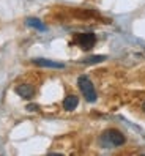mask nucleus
Masks as SVG:
<instances>
[{
  "label": "nucleus",
  "instance_id": "obj_3",
  "mask_svg": "<svg viewBox=\"0 0 145 156\" xmlns=\"http://www.w3.org/2000/svg\"><path fill=\"white\" fill-rule=\"evenodd\" d=\"M74 43L79 46L80 49L84 51H90L96 44V35L92 32H87V33H79L74 36Z\"/></svg>",
  "mask_w": 145,
  "mask_h": 156
},
{
  "label": "nucleus",
  "instance_id": "obj_8",
  "mask_svg": "<svg viewBox=\"0 0 145 156\" xmlns=\"http://www.w3.org/2000/svg\"><path fill=\"white\" fill-rule=\"evenodd\" d=\"M107 57L106 55H92V57H87L85 60H82V63H85V65H93V63H101L104 62Z\"/></svg>",
  "mask_w": 145,
  "mask_h": 156
},
{
  "label": "nucleus",
  "instance_id": "obj_10",
  "mask_svg": "<svg viewBox=\"0 0 145 156\" xmlns=\"http://www.w3.org/2000/svg\"><path fill=\"white\" fill-rule=\"evenodd\" d=\"M142 111L145 112V101H143V104H142Z\"/></svg>",
  "mask_w": 145,
  "mask_h": 156
},
{
  "label": "nucleus",
  "instance_id": "obj_6",
  "mask_svg": "<svg viewBox=\"0 0 145 156\" xmlns=\"http://www.w3.org/2000/svg\"><path fill=\"white\" fill-rule=\"evenodd\" d=\"M79 104V98L76 95H68L65 99H63V109L65 111H74Z\"/></svg>",
  "mask_w": 145,
  "mask_h": 156
},
{
  "label": "nucleus",
  "instance_id": "obj_4",
  "mask_svg": "<svg viewBox=\"0 0 145 156\" xmlns=\"http://www.w3.org/2000/svg\"><path fill=\"white\" fill-rule=\"evenodd\" d=\"M32 63H33V65H36V66H41V68H54V69L65 68V65H63V63L54 62V60H49V58H33Z\"/></svg>",
  "mask_w": 145,
  "mask_h": 156
},
{
  "label": "nucleus",
  "instance_id": "obj_5",
  "mask_svg": "<svg viewBox=\"0 0 145 156\" xmlns=\"http://www.w3.org/2000/svg\"><path fill=\"white\" fill-rule=\"evenodd\" d=\"M16 93L24 99H32L35 96V88L30 84H19L16 87Z\"/></svg>",
  "mask_w": 145,
  "mask_h": 156
},
{
  "label": "nucleus",
  "instance_id": "obj_9",
  "mask_svg": "<svg viewBox=\"0 0 145 156\" xmlns=\"http://www.w3.org/2000/svg\"><path fill=\"white\" fill-rule=\"evenodd\" d=\"M27 109H29V111H32V112H35V111H38V106H36V104H29V106H27Z\"/></svg>",
  "mask_w": 145,
  "mask_h": 156
},
{
  "label": "nucleus",
  "instance_id": "obj_7",
  "mask_svg": "<svg viewBox=\"0 0 145 156\" xmlns=\"http://www.w3.org/2000/svg\"><path fill=\"white\" fill-rule=\"evenodd\" d=\"M25 24L29 27H32V29H35V30H40V32H44L48 29V27L43 24V21H40L38 17H29V19L25 21Z\"/></svg>",
  "mask_w": 145,
  "mask_h": 156
},
{
  "label": "nucleus",
  "instance_id": "obj_2",
  "mask_svg": "<svg viewBox=\"0 0 145 156\" xmlns=\"http://www.w3.org/2000/svg\"><path fill=\"white\" fill-rule=\"evenodd\" d=\"M77 87L80 90V93H82V96L88 101V103H95V101L98 99V95H96V90L93 87V82L90 80L88 76L82 74L77 77Z\"/></svg>",
  "mask_w": 145,
  "mask_h": 156
},
{
  "label": "nucleus",
  "instance_id": "obj_1",
  "mask_svg": "<svg viewBox=\"0 0 145 156\" xmlns=\"http://www.w3.org/2000/svg\"><path fill=\"white\" fill-rule=\"evenodd\" d=\"M126 142V137L122 131L111 128V129H106L101 134V145H104L106 148H115V147H122Z\"/></svg>",
  "mask_w": 145,
  "mask_h": 156
}]
</instances>
